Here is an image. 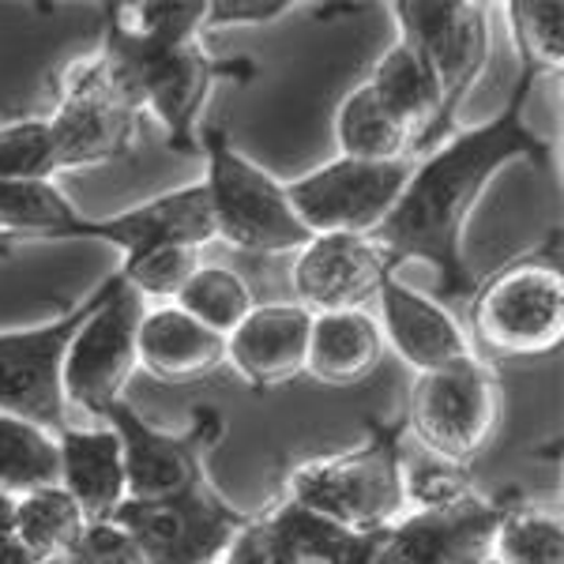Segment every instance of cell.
I'll return each instance as SVG.
<instances>
[{
  "label": "cell",
  "instance_id": "6da1fadb",
  "mask_svg": "<svg viewBox=\"0 0 564 564\" xmlns=\"http://www.w3.org/2000/svg\"><path fill=\"white\" fill-rule=\"evenodd\" d=\"M539 79V72L520 68V79L494 121L456 129L448 140H441L436 148L417 154V162H411V174L403 181L395 207L369 234L391 275L403 263H425L433 268L441 297L475 294L478 286L467 257H463V234H467V223L478 212L486 188L512 162H527L534 170H545L553 162L550 140L527 121V106H531Z\"/></svg>",
  "mask_w": 564,
  "mask_h": 564
},
{
  "label": "cell",
  "instance_id": "7a4b0ae2",
  "mask_svg": "<svg viewBox=\"0 0 564 564\" xmlns=\"http://www.w3.org/2000/svg\"><path fill=\"white\" fill-rule=\"evenodd\" d=\"M98 53L132 90L140 113L166 132L170 151H199V117L215 84L252 79L249 61H218L204 45L207 0H140L106 4Z\"/></svg>",
  "mask_w": 564,
  "mask_h": 564
},
{
  "label": "cell",
  "instance_id": "3957f363",
  "mask_svg": "<svg viewBox=\"0 0 564 564\" xmlns=\"http://www.w3.org/2000/svg\"><path fill=\"white\" fill-rule=\"evenodd\" d=\"M369 436L347 452L302 459L282 478V497L347 531H388L411 508L406 500L403 417L369 422Z\"/></svg>",
  "mask_w": 564,
  "mask_h": 564
},
{
  "label": "cell",
  "instance_id": "277c9868",
  "mask_svg": "<svg viewBox=\"0 0 564 564\" xmlns=\"http://www.w3.org/2000/svg\"><path fill=\"white\" fill-rule=\"evenodd\" d=\"M204 196L215 241L249 257H294L313 234L286 196V181L252 162L223 129H199Z\"/></svg>",
  "mask_w": 564,
  "mask_h": 564
},
{
  "label": "cell",
  "instance_id": "5b68a950",
  "mask_svg": "<svg viewBox=\"0 0 564 564\" xmlns=\"http://www.w3.org/2000/svg\"><path fill=\"white\" fill-rule=\"evenodd\" d=\"M500 414H505L500 377L475 350L452 366L417 372L406 411L399 417L403 430L436 463L467 467L494 444Z\"/></svg>",
  "mask_w": 564,
  "mask_h": 564
},
{
  "label": "cell",
  "instance_id": "8992f818",
  "mask_svg": "<svg viewBox=\"0 0 564 564\" xmlns=\"http://www.w3.org/2000/svg\"><path fill=\"white\" fill-rule=\"evenodd\" d=\"M388 12L395 15L399 39L422 53L441 90V109L414 148V154H425L459 129L463 106L489 65V8L475 0H395Z\"/></svg>",
  "mask_w": 564,
  "mask_h": 564
},
{
  "label": "cell",
  "instance_id": "52a82bcc",
  "mask_svg": "<svg viewBox=\"0 0 564 564\" xmlns=\"http://www.w3.org/2000/svg\"><path fill=\"white\" fill-rule=\"evenodd\" d=\"M140 106L98 45L57 76V102L45 113L57 170H95L124 159L140 129Z\"/></svg>",
  "mask_w": 564,
  "mask_h": 564
},
{
  "label": "cell",
  "instance_id": "ba28073f",
  "mask_svg": "<svg viewBox=\"0 0 564 564\" xmlns=\"http://www.w3.org/2000/svg\"><path fill=\"white\" fill-rule=\"evenodd\" d=\"M470 302L475 339L497 358H545L564 343V279L545 260H516Z\"/></svg>",
  "mask_w": 564,
  "mask_h": 564
},
{
  "label": "cell",
  "instance_id": "9c48e42d",
  "mask_svg": "<svg viewBox=\"0 0 564 564\" xmlns=\"http://www.w3.org/2000/svg\"><path fill=\"white\" fill-rule=\"evenodd\" d=\"M249 520L207 478L166 500H124L109 523L129 534L143 564H218Z\"/></svg>",
  "mask_w": 564,
  "mask_h": 564
},
{
  "label": "cell",
  "instance_id": "30bf717a",
  "mask_svg": "<svg viewBox=\"0 0 564 564\" xmlns=\"http://www.w3.org/2000/svg\"><path fill=\"white\" fill-rule=\"evenodd\" d=\"M102 422L121 436L129 500H166L207 481V459L226 436V417L207 403L181 430L148 422L129 399L109 406Z\"/></svg>",
  "mask_w": 564,
  "mask_h": 564
},
{
  "label": "cell",
  "instance_id": "8fae6325",
  "mask_svg": "<svg viewBox=\"0 0 564 564\" xmlns=\"http://www.w3.org/2000/svg\"><path fill=\"white\" fill-rule=\"evenodd\" d=\"M106 290L109 279H102L87 297H79L68 313L53 316V321L0 332V411L26 417V422L42 425L53 436L65 430L68 403L65 384H61L65 354L72 335L95 313V305L106 297Z\"/></svg>",
  "mask_w": 564,
  "mask_h": 564
},
{
  "label": "cell",
  "instance_id": "7c38bea8",
  "mask_svg": "<svg viewBox=\"0 0 564 564\" xmlns=\"http://www.w3.org/2000/svg\"><path fill=\"white\" fill-rule=\"evenodd\" d=\"M140 316L143 297L124 286L121 271H113L106 297L72 335L61 384H65V403L84 411L90 422H102L109 406L121 403L132 372L140 369L135 366Z\"/></svg>",
  "mask_w": 564,
  "mask_h": 564
},
{
  "label": "cell",
  "instance_id": "4fadbf2b",
  "mask_svg": "<svg viewBox=\"0 0 564 564\" xmlns=\"http://www.w3.org/2000/svg\"><path fill=\"white\" fill-rule=\"evenodd\" d=\"M411 162H332L286 181V196L308 234H372L395 207Z\"/></svg>",
  "mask_w": 564,
  "mask_h": 564
},
{
  "label": "cell",
  "instance_id": "5bb4252c",
  "mask_svg": "<svg viewBox=\"0 0 564 564\" xmlns=\"http://www.w3.org/2000/svg\"><path fill=\"white\" fill-rule=\"evenodd\" d=\"M61 241H102L109 249L121 252V263H129L143 252L159 249V245H193V249H207L215 245V226L212 212H207L204 185L170 188V193L148 199L129 212H117L106 218H87L84 212H72L65 223L53 230V238L45 245Z\"/></svg>",
  "mask_w": 564,
  "mask_h": 564
},
{
  "label": "cell",
  "instance_id": "9a60e30c",
  "mask_svg": "<svg viewBox=\"0 0 564 564\" xmlns=\"http://www.w3.org/2000/svg\"><path fill=\"white\" fill-rule=\"evenodd\" d=\"M384 279L391 271L369 234H313L290 263L294 302L313 316L369 308Z\"/></svg>",
  "mask_w": 564,
  "mask_h": 564
},
{
  "label": "cell",
  "instance_id": "2e32d148",
  "mask_svg": "<svg viewBox=\"0 0 564 564\" xmlns=\"http://www.w3.org/2000/svg\"><path fill=\"white\" fill-rule=\"evenodd\" d=\"M508 500L470 494L456 505L406 508L388 531H380L372 564H463L494 539Z\"/></svg>",
  "mask_w": 564,
  "mask_h": 564
},
{
  "label": "cell",
  "instance_id": "e0dca14e",
  "mask_svg": "<svg viewBox=\"0 0 564 564\" xmlns=\"http://www.w3.org/2000/svg\"><path fill=\"white\" fill-rule=\"evenodd\" d=\"M377 305H380L377 324L380 335H384V347L399 361H406L414 372L452 366V361L475 354L459 316L448 305H441V297L422 294V290L399 282V275L384 279Z\"/></svg>",
  "mask_w": 564,
  "mask_h": 564
},
{
  "label": "cell",
  "instance_id": "ac0fdd59",
  "mask_svg": "<svg viewBox=\"0 0 564 564\" xmlns=\"http://www.w3.org/2000/svg\"><path fill=\"white\" fill-rule=\"evenodd\" d=\"M308 327L313 313L297 302L257 305L226 335V366L257 391L294 384L305 372Z\"/></svg>",
  "mask_w": 564,
  "mask_h": 564
},
{
  "label": "cell",
  "instance_id": "d6986e66",
  "mask_svg": "<svg viewBox=\"0 0 564 564\" xmlns=\"http://www.w3.org/2000/svg\"><path fill=\"white\" fill-rule=\"evenodd\" d=\"M57 486L76 500L87 527L109 523L117 508L129 500V478H124L121 436L106 422L95 425H65L57 433Z\"/></svg>",
  "mask_w": 564,
  "mask_h": 564
},
{
  "label": "cell",
  "instance_id": "ffe728a7",
  "mask_svg": "<svg viewBox=\"0 0 564 564\" xmlns=\"http://www.w3.org/2000/svg\"><path fill=\"white\" fill-rule=\"evenodd\" d=\"M135 366L162 384H193L226 366V339L185 308L151 305L135 327Z\"/></svg>",
  "mask_w": 564,
  "mask_h": 564
},
{
  "label": "cell",
  "instance_id": "44dd1931",
  "mask_svg": "<svg viewBox=\"0 0 564 564\" xmlns=\"http://www.w3.org/2000/svg\"><path fill=\"white\" fill-rule=\"evenodd\" d=\"M384 350V335L369 308L321 313L308 327L305 372L324 388H354L377 372Z\"/></svg>",
  "mask_w": 564,
  "mask_h": 564
},
{
  "label": "cell",
  "instance_id": "7402d4cb",
  "mask_svg": "<svg viewBox=\"0 0 564 564\" xmlns=\"http://www.w3.org/2000/svg\"><path fill=\"white\" fill-rule=\"evenodd\" d=\"M268 531L282 564H372L377 561V534H358L347 527L321 520V516L297 508L294 500L279 497L268 512L257 516Z\"/></svg>",
  "mask_w": 564,
  "mask_h": 564
},
{
  "label": "cell",
  "instance_id": "603a6c76",
  "mask_svg": "<svg viewBox=\"0 0 564 564\" xmlns=\"http://www.w3.org/2000/svg\"><path fill=\"white\" fill-rule=\"evenodd\" d=\"M366 87L411 132V154H414L417 140H422L425 129L433 124L436 109H441V90H436V79L430 65L422 61V53L406 39H395L377 57V65L369 68Z\"/></svg>",
  "mask_w": 564,
  "mask_h": 564
},
{
  "label": "cell",
  "instance_id": "cb8c5ba5",
  "mask_svg": "<svg viewBox=\"0 0 564 564\" xmlns=\"http://www.w3.org/2000/svg\"><path fill=\"white\" fill-rule=\"evenodd\" d=\"M12 531L34 561L50 564V561H68V553L84 539L87 520L76 500L53 481V486H42V489H31V494L15 497Z\"/></svg>",
  "mask_w": 564,
  "mask_h": 564
},
{
  "label": "cell",
  "instance_id": "d4e9b609",
  "mask_svg": "<svg viewBox=\"0 0 564 564\" xmlns=\"http://www.w3.org/2000/svg\"><path fill=\"white\" fill-rule=\"evenodd\" d=\"M335 148L343 159L358 162H411V132L361 79L335 109Z\"/></svg>",
  "mask_w": 564,
  "mask_h": 564
},
{
  "label": "cell",
  "instance_id": "484cf974",
  "mask_svg": "<svg viewBox=\"0 0 564 564\" xmlns=\"http://www.w3.org/2000/svg\"><path fill=\"white\" fill-rule=\"evenodd\" d=\"M497 564H564V520L557 508L512 497L489 539Z\"/></svg>",
  "mask_w": 564,
  "mask_h": 564
},
{
  "label": "cell",
  "instance_id": "4316f807",
  "mask_svg": "<svg viewBox=\"0 0 564 564\" xmlns=\"http://www.w3.org/2000/svg\"><path fill=\"white\" fill-rule=\"evenodd\" d=\"M57 436L0 411V494L23 497L57 481Z\"/></svg>",
  "mask_w": 564,
  "mask_h": 564
},
{
  "label": "cell",
  "instance_id": "83f0119b",
  "mask_svg": "<svg viewBox=\"0 0 564 564\" xmlns=\"http://www.w3.org/2000/svg\"><path fill=\"white\" fill-rule=\"evenodd\" d=\"M174 305L185 308L193 321L212 327L215 335L226 339V335L257 308V297H252V286L234 268L204 260L196 268V275L185 282V290L177 294Z\"/></svg>",
  "mask_w": 564,
  "mask_h": 564
},
{
  "label": "cell",
  "instance_id": "f1b7e54d",
  "mask_svg": "<svg viewBox=\"0 0 564 564\" xmlns=\"http://www.w3.org/2000/svg\"><path fill=\"white\" fill-rule=\"evenodd\" d=\"M520 68L557 76L564 68V4L561 0H512L505 4Z\"/></svg>",
  "mask_w": 564,
  "mask_h": 564
},
{
  "label": "cell",
  "instance_id": "f546056e",
  "mask_svg": "<svg viewBox=\"0 0 564 564\" xmlns=\"http://www.w3.org/2000/svg\"><path fill=\"white\" fill-rule=\"evenodd\" d=\"M199 263H204V249H193V245H159V249L121 263L117 271H121L124 286L135 290L143 302L174 305L177 294L185 290V282L196 275Z\"/></svg>",
  "mask_w": 564,
  "mask_h": 564
},
{
  "label": "cell",
  "instance_id": "4dcf8cb0",
  "mask_svg": "<svg viewBox=\"0 0 564 564\" xmlns=\"http://www.w3.org/2000/svg\"><path fill=\"white\" fill-rule=\"evenodd\" d=\"M57 154H53L50 124L42 117L0 124V185L4 181H57Z\"/></svg>",
  "mask_w": 564,
  "mask_h": 564
},
{
  "label": "cell",
  "instance_id": "1f68e13d",
  "mask_svg": "<svg viewBox=\"0 0 564 564\" xmlns=\"http://www.w3.org/2000/svg\"><path fill=\"white\" fill-rule=\"evenodd\" d=\"M305 8L302 0H207L204 39L215 31H238V26H263L282 15Z\"/></svg>",
  "mask_w": 564,
  "mask_h": 564
},
{
  "label": "cell",
  "instance_id": "d6a6232c",
  "mask_svg": "<svg viewBox=\"0 0 564 564\" xmlns=\"http://www.w3.org/2000/svg\"><path fill=\"white\" fill-rule=\"evenodd\" d=\"M65 564H143V557L135 553V545L121 527L95 523L84 531V539L68 553Z\"/></svg>",
  "mask_w": 564,
  "mask_h": 564
},
{
  "label": "cell",
  "instance_id": "836d02e7",
  "mask_svg": "<svg viewBox=\"0 0 564 564\" xmlns=\"http://www.w3.org/2000/svg\"><path fill=\"white\" fill-rule=\"evenodd\" d=\"M12 508H15V497L0 494V564H39L20 545V539H15V531H12Z\"/></svg>",
  "mask_w": 564,
  "mask_h": 564
},
{
  "label": "cell",
  "instance_id": "e575fe53",
  "mask_svg": "<svg viewBox=\"0 0 564 564\" xmlns=\"http://www.w3.org/2000/svg\"><path fill=\"white\" fill-rule=\"evenodd\" d=\"M463 564H497V561L489 557V550H481V553H475V557H467Z\"/></svg>",
  "mask_w": 564,
  "mask_h": 564
},
{
  "label": "cell",
  "instance_id": "d590c367",
  "mask_svg": "<svg viewBox=\"0 0 564 564\" xmlns=\"http://www.w3.org/2000/svg\"><path fill=\"white\" fill-rule=\"evenodd\" d=\"M218 564H238V561H230V557H223V561H218Z\"/></svg>",
  "mask_w": 564,
  "mask_h": 564
},
{
  "label": "cell",
  "instance_id": "8d00e7d4",
  "mask_svg": "<svg viewBox=\"0 0 564 564\" xmlns=\"http://www.w3.org/2000/svg\"><path fill=\"white\" fill-rule=\"evenodd\" d=\"M50 564H65V561H50Z\"/></svg>",
  "mask_w": 564,
  "mask_h": 564
}]
</instances>
